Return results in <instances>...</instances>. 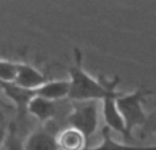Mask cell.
<instances>
[{
    "mask_svg": "<svg viewBox=\"0 0 156 150\" xmlns=\"http://www.w3.org/2000/svg\"><path fill=\"white\" fill-rule=\"evenodd\" d=\"M145 127L149 132H152L154 135H156V119H154V120H148V123H147Z\"/></svg>",
    "mask_w": 156,
    "mask_h": 150,
    "instance_id": "14",
    "label": "cell"
},
{
    "mask_svg": "<svg viewBox=\"0 0 156 150\" xmlns=\"http://www.w3.org/2000/svg\"><path fill=\"white\" fill-rule=\"evenodd\" d=\"M18 63L0 59V82H14Z\"/></svg>",
    "mask_w": 156,
    "mask_h": 150,
    "instance_id": "12",
    "label": "cell"
},
{
    "mask_svg": "<svg viewBox=\"0 0 156 150\" xmlns=\"http://www.w3.org/2000/svg\"><path fill=\"white\" fill-rule=\"evenodd\" d=\"M26 111L30 115L34 116L37 120L48 121L54 119L56 115V104H55V101H49V100H45L34 94V97L27 104Z\"/></svg>",
    "mask_w": 156,
    "mask_h": 150,
    "instance_id": "8",
    "label": "cell"
},
{
    "mask_svg": "<svg viewBox=\"0 0 156 150\" xmlns=\"http://www.w3.org/2000/svg\"><path fill=\"white\" fill-rule=\"evenodd\" d=\"M67 120L69 126L77 128L89 139L99 126V101L74 102Z\"/></svg>",
    "mask_w": 156,
    "mask_h": 150,
    "instance_id": "4",
    "label": "cell"
},
{
    "mask_svg": "<svg viewBox=\"0 0 156 150\" xmlns=\"http://www.w3.org/2000/svg\"><path fill=\"white\" fill-rule=\"evenodd\" d=\"M74 63L69 67V83L70 93L69 98L73 102L100 101L105 94V89L99 79H94L82 67V52L80 48H74Z\"/></svg>",
    "mask_w": 156,
    "mask_h": 150,
    "instance_id": "1",
    "label": "cell"
},
{
    "mask_svg": "<svg viewBox=\"0 0 156 150\" xmlns=\"http://www.w3.org/2000/svg\"><path fill=\"white\" fill-rule=\"evenodd\" d=\"M56 143L59 150H86L88 138L73 127H66L56 135Z\"/></svg>",
    "mask_w": 156,
    "mask_h": 150,
    "instance_id": "7",
    "label": "cell"
},
{
    "mask_svg": "<svg viewBox=\"0 0 156 150\" xmlns=\"http://www.w3.org/2000/svg\"><path fill=\"white\" fill-rule=\"evenodd\" d=\"M10 145H8V150H21V146H19L18 141L15 139V130L14 127H11L10 130Z\"/></svg>",
    "mask_w": 156,
    "mask_h": 150,
    "instance_id": "13",
    "label": "cell"
},
{
    "mask_svg": "<svg viewBox=\"0 0 156 150\" xmlns=\"http://www.w3.org/2000/svg\"><path fill=\"white\" fill-rule=\"evenodd\" d=\"M0 105H2V102H0Z\"/></svg>",
    "mask_w": 156,
    "mask_h": 150,
    "instance_id": "16",
    "label": "cell"
},
{
    "mask_svg": "<svg viewBox=\"0 0 156 150\" xmlns=\"http://www.w3.org/2000/svg\"><path fill=\"white\" fill-rule=\"evenodd\" d=\"M23 150H59L56 143V135L45 130L33 132L27 137Z\"/></svg>",
    "mask_w": 156,
    "mask_h": 150,
    "instance_id": "10",
    "label": "cell"
},
{
    "mask_svg": "<svg viewBox=\"0 0 156 150\" xmlns=\"http://www.w3.org/2000/svg\"><path fill=\"white\" fill-rule=\"evenodd\" d=\"M119 77L115 75L114 78H108L104 74H99V82L104 86L105 94L101 98L103 102V119L105 121V127L110 131L119 132L122 137L125 138H132L126 131V126L123 123L121 113L116 107V98L121 94V91H118V85H119Z\"/></svg>",
    "mask_w": 156,
    "mask_h": 150,
    "instance_id": "3",
    "label": "cell"
},
{
    "mask_svg": "<svg viewBox=\"0 0 156 150\" xmlns=\"http://www.w3.org/2000/svg\"><path fill=\"white\" fill-rule=\"evenodd\" d=\"M152 94V90L147 85H141L130 93H121L116 98V107L121 113L123 123L126 126V131L130 137H133L134 128H144L148 123L149 118L144 111V102L147 97Z\"/></svg>",
    "mask_w": 156,
    "mask_h": 150,
    "instance_id": "2",
    "label": "cell"
},
{
    "mask_svg": "<svg viewBox=\"0 0 156 150\" xmlns=\"http://www.w3.org/2000/svg\"><path fill=\"white\" fill-rule=\"evenodd\" d=\"M89 150H156V145L154 146H140V145H129V143L118 142L111 137V131L104 127L101 134V142L94 148Z\"/></svg>",
    "mask_w": 156,
    "mask_h": 150,
    "instance_id": "11",
    "label": "cell"
},
{
    "mask_svg": "<svg viewBox=\"0 0 156 150\" xmlns=\"http://www.w3.org/2000/svg\"><path fill=\"white\" fill-rule=\"evenodd\" d=\"M70 83L69 79H48L43 86L34 90V94L49 101H58L62 98H69Z\"/></svg>",
    "mask_w": 156,
    "mask_h": 150,
    "instance_id": "6",
    "label": "cell"
},
{
    "mask_svg": "<svg viewBox=\"0 0 156 150\" xmlns=\"http://www.w3.org/2000/svg\"><path fill=\"white\" fill-rule=\"evenodd\" d=\"M0 89L4 91V94L15 104L19 111H25L27 108L29 101L34 97V91L26 90L19 87L14 82H0Z\"/></svg>",
    "mask_w": 156,
    "mask_h": 150,
    "instance_id": "9",
    "label": "cell"
},
{
    "mask_svg": "<svg viewBox=\"0 0 156 150\" xmlns=\"http://www.w3.org/2000/svg\"><path fill=\"white\" fill-rule=\"evenodd\" d=\"M5 138H7V130H5L4 126H0V148L3 146Z\"/></svg>",
    "mask_w": 156,
    "mask_h": 150,
    "instance_id": "15",
    "label": "cell"
},
{
    "mask_svg": "<svg viewBox=\"0 0 156 150\" xmlns=\"http://www.w3.org/2000/svg\"><path fill=\"white\" fill-rule=\"evenodd\" d=\"M47 80H48L47 75L41 73L40 70H37L34 66H30L27 63H18L14 83L18 85L19 87L34 91L40 86H43Z\"/></svg>",
    "mask_w": 156,
    "mask_h": 150,
    "instance_id": "5",
    "label": "cell"
}]
</instances>
